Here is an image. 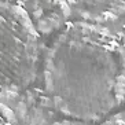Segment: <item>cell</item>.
Masks as SVG:
<instances>
[{"instance_id": "1", "label": "cell", "mask_w": 125, "mask_h": 125, "mask_svg": "<svg viewBox=\"0 0 125 125\" xmlns=\"http://www.w3.org/2000/svg\"><path fill=\"white\" fill-rule=\"evenodd\" d=\"M43 87L62 115L102 121L125 102V47L103 23L69 22L44 54Z\"/></svg>"}, {"instance_id": "2", "label": "cell", "mask_w": 125, "mask_h": 125, "mask_svg": "<svg viewBox=\"0 0 125 125\" xmlns=\"http://www.w3.org/2000/svg\"><path fill=\"white\" fill-rule=\"evenodd\" d=\"M44 45L21 3L0 0V100L12 102L34 85Z\"/></svg>"}, {"instance_id": "3", "label": "cell", "mask_w": 125, "mask_h": 125, "mask_svg": "<svg viewBox=\"0 0 125 125\" xmlns=\"http://www.w3.org/2000/svg\"><path fill=\"white\" fill-rule=\"evenodd\" d=\"M21 4L40 36H50L61 30L74 15L67 0H25Z\"/></svg>"}, {"instance_id": "4", "label": "cell", "mask_w": 125, "mask_h": 125, "mask_svg": "<svg viewBox=\"0 0 125 125\" xmlns=\"http://www.w3.org/2000/svg\"><path fill=\"white\" fill-rule=\"evenodd\" d=\"M14 110L21 125H51L56 109L43 88L30 87L12 100Z\"/></svg>"}, {"instance_id": "5", "label": "cell", "mask_w": 125, "mask_h": 125, "mask_svg": "<svg viewBox=\"0 0 125 125\" xmlns=\"http://www.w3.org/2000/svg\"><path fill=\"white\" fill-rule=\"evenodd\" d=\"M73 14L96 23L114 22L125 15V0H67Z\"/></svg>"}, {"instance_id": "6", "label": "cell", "mask_w": 125, "mask_h": 125, "mask_svg": "<svg viewBox=\"0 0 125 125\" xmlns=\"http://www.w3.org/2000/svg\"><path fill=\"white\" fill-rule=\"evenodd\" d=\"M0 125H21L10 104L0 100Z\"/></svg>"}, {"instance_id": "7", "label": "cell", "mask_w": 125, "mask_h": 125, "mask_svg": "<svg viewBox=\"0 0 125 125\" xmlns=\"http://www.w3.org/2000/svg\"><path fill=\"white\" fill-rule=\"evenodd\" d=\"M99 125H125V111H120L113 115H107L106 120H102Z\"/></svg>"}, {"instance_id": "8", "label": "cell", "mask_w": 125, "mask_h": 125, "mask_svg": "<svg viewBox=\"0 0 125 125\" xmlns=\"http://www.w3.org/2000/svg\"><path fill=\"white\" fill-rule=\"evenodd\" d=\"M114 22H115V28L113 29V32L118 37V40L121 41V44L125 47V15L121 17V18H118Z\"/></svg>"}, {"instance_id": "9", "label": "cell", "mask_w": 125, "mask_h": 125, "mask_svg": "<svg viewBox=\"0 0 125 125\" xmlns=\"http://www.w3.org/2000/svg\"><path fill=\"white\" fill-rule=\"evenodd\" d=\"M51 125H88V122L84 121H78V120H62V121H54Z\"/></svg>"}, {"instance_id": "10", "label": "cell", "mask_w": 125, "mask_h": 125, "mask_svg": "<svg viewBox=\"0 0 125 125\" xmlns=\"http://www.w3.org/2000/svg\"><path fill=\"white\" fill-rule=\"evenodd\" d=\"M10 1H17V3H23L25 0H10Z\"/></svg>"}]
</instances>
